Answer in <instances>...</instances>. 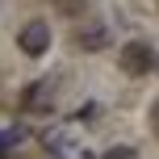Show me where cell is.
Here are the masks:
<instances>
[{
    "mask_svg": "<svg viewBox=\"0 0 159 159\" xmlns=\"http://www.w3.org/2000/svg\"><path fill=\"white\" fill-rule=\"evenodd\" d=\"M117 63H121V71H126V75H147V71H155L159 55L147 46V42H126L121 55H117Z\"/></svg>",
    "mask_w": 159,
    "mask_h": 159,
    "instance_id": "obj_1",
    "label": "cell"
},
{
    "mask_svg": "<svg viewBox=\"0 0 159 159\" xmlns=\"http://www.w3.org/2000/svg\"><path fill=\"white\" fill-rule=\"evenodd\" d=\"M17 46H21V55H30V59L46 55L50 50V25L46 21H25L21 34H17Z\"/></svg>",
    "mask_w": 159,
    "mask_h": 159,
    "instance_id": "obj_2",
    "label": "cell"
},
{
    "mask_svg": "<svg viewBox=\"0 0 159 159\" xmlns=\"http://www.w3.org/2000/svg\"><path fill=\"white\" fill-rule=\"evenodd\" d=\"M50 105H55V84L50 80H34L21 92V109H30V113H46Z\"/></svg>",
    "mask_w": 159,
    "mask_h": 159,
    "instance_id": "obj_3",
    "label": "cell"
},
{
    "mask_svg": "<svg viewBox=\"0 0 159 159\" xmlns=\"http://www.w3.org/2000/svg\"><path fill=\"white\" fill-rule=\"evenodd\" d=\"M75 46L80 50H105V46H109V25H101V21L84 25V30L75 34Z\"/></svg>",
    "mask_w": 159,
    "mask_h": 159,
    "instance_id": "obj_4",
    "label": "cell"
},
{
    "mask_svg": "<svg viewBox=\"0 0 159 159\" xmlns=\"http://www.w3.org/2000/svg\"><path fill=\"white\" fill-rule=\"evenodd\" d=\"M21 143H25V130H21V126L4 130V134H0V155H8L13 147H21Z\"/></svg>",
    "mask_w": 159,
    "mask_h": 159,
    "instance_id": "obj_5",
    "label": "cell"
},
{
    "mask_svg": "<svg viewBox=\"0 0 159 159\" xmlns=\"http://www.w3.org/2000/svg\"><path fill=\"white\" fill-rule=\"evenodd\" d=\"M55 8L63 17H84V8H88V0H55Z\"/></svg>",
    "mask_w": 159,
    "mask_h": 159,
    "instance_id": "obj_6",
    "label": "cell"
},
{
    "mask_svg": "<svg viewBox=\"0 0 159 159\" xmlns=\"http://www.w3.org/2000/svg\"><path fill=\"white\" fill-rule=\"evenodd\" d=\"M101 159H134V147H113V151H105Z\"/></svg>",
    "mask_w": 159,
    "mask_h": 159,
    "instance_id": "obj_7",
    "label": "cell"
},
{
    "mask_svg": "<svg viewBox=\"0 0 159 159\" xmlns=\"http://www.w3.org/2000/svg\"><path fill=\"white\" fill-rule=\"evenodd\" d=\"M151 121H155V134H159V101L151 105Z\"/></svg>",
    "mask_w": 159,
    "mask_h": 159,
    "instance_id": "obj_8",
    "label": "cell"
},
{
    "mask_svg": "<svg viewBox=\"0 0 159 159\" xmlns=\"http://www.w3.org/2000/svg\"><path fill=\"white\" fill-rule=\"evenodd\" d=\"M155 67H159V63H155Z\"/></svg>",
    "mask_w": 159,
    "mask_h": 159,
    "instance_id": "obj_9",
    "label": "cell"
}]
</instances>
